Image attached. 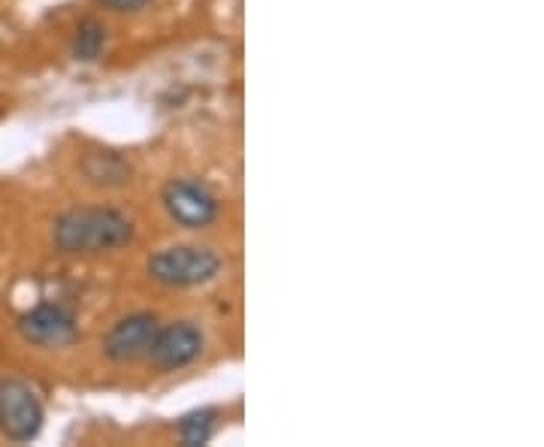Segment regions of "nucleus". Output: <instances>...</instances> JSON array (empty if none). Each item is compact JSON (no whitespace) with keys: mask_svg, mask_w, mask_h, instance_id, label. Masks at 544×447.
Returning <instances> with one entry per match:
<instances>
[{"mask_svg":"<svg viewBox=\"0 0 544 447\" xmlns=\"http://www.w3.org/2000/svg\"><path fill=\"white\" fill-rule=\"evenodd\" d=\"M97 4L112 13H140L152 4V0H97Z\"/></svg>","mask_w":544,"mask_h":447,"instance_id":"9b49d317","label":"nucleus"},{"mask_svg":"<svg viewBox=\"0 0 544 447\" xmlns=\"http://www.w3.org/2000/svg\"><path fill=\"white\" fill-rule=\"evenodd\" d=\"M82 170H85L88 182L103 185V188H118L130 179V164L124 158H118L115 152H91L85 158Z\"/></svg>","mask_w":544,"mask_h":447,"instance_id":"6e6552de","label":"nucleus"},{"mask_svg":"<svg viewBox=\"0 0 544 447\" xmlns=\"http://www.w3.org/2000/svg\"><path fill=\"white\" fill-rule=\"evenodd\" d=\"M167 215L185 230H203L218 218V197L197 179H173L161 191Z\"/></svg>","mask_w":544,"mask_h":447,"instance_id":"20e7f679","label":"nucleus"},{"mask_svg":"<svg viewBox=\"0 0 544 447\" xmlns=\"http://www.w3.org/2000/svg\"><path fill=\"white\" fill-rule=\"evenodd\" d=\"M203 345V330L194 321H173L167 327H158L146 360L161 372H179L203 354Z\"/></svg>","mask_w":544,"mask_h":447,"instance_id":"0eeeda50","label":"nucleus"},{"mask_svg":"<svg viewBox=\"0 0 544 447\" xmlns=\"http://www.w3.org/2000/svg\"><path fill=\"white\" fill-rule=\"evenodd\" d=\"M46 411L37 390L22 378L0 381V432L10 441H34L43 429Z\"/></svg>","mask_w":544,"mask_h":447,"instance_id":"7ed1b4c3","label":"nucleus"},{"mask_svg":"<svg viewBox=\"0 0 544 447\" xmlns=\"http://www.w3.org/2000/svg\"><path fill=\"white\" fill-rule=\"evenodd\" d=\"M158 327H161V321H158V315H152V312H133V315H127V318L115 321V324L106 330L103 342H100L103 357L112 360V363H133V360H143V357L149 354L155 336H158Z\"/></svg>","mask_w":544,"mask_h":447,"instance_id":"39448f33","label":"nucleus"},{"mask_svg":"<svg viewBox=\"0 0 544 447\" xmlns=\"http://www.w3.org/2000/svg\"><path fill=\"white\" fill-rule=\"evenodd\" d=\"M133 221L112 206H82L55 218L52 242L61 254H106L130 245Z\"/></svg>","mask_w":544,"mask_h":447,"instance_id":"f257e3e1","label":"nucleus"},{"mask_svg":"<svg viewBox=\"0 0 544 447\" xmlns=\"http://www.w3.org/2000/svg\"><path fill=\"white\" fill-rule=\"evenodd\" d=\"M106 46V28L94 19H85L73 34V58L76 61H97Z\"/></svg>","mask_w":544,"mask_h":447,"instance_id":"1a4fd4ad","label":"nucleus"},{"mask_svg":"<svg viewBox=\"0 0 544 447\" xmlns=\"http://www.w3.org/2000/svg\"><path fill=\"white\" fill-rule=\"evenodd\" d=\"M215 435V411L212 408H200V411H191L179 420V438L182 444L188 447H200L206 444L209 438Z\"/></svg>","mask_w":544,"mask_h":447,"instance_id":"9d476101","label":"nucleus"},{"mask_svg":"<svg viewBox=\"0 0 544 447\" xmlns=\"http://www.w3.org/2000/svg\"><path fill=\"white\" fill-rule=\"evenodd\" d=\"M221 272V257L203 245H170L149 257V275L167 287H200Z\"/></svg>","mask_w":544,"mask_h":447,"instance_id":"f03ea898","label":"nucleus"},{"mask_svg":"<svg viewBox=\"0 0 544 447\" xmlns=\"http://www.w3.org/2000/svg\"><path fill=\"white\" fill-rule=\"evenodd\" d=\"M19 336L37 348H67L79 336V321L61 303H40L19 318Z\"/></svg>","mask_w":544,"mask_h":447,"instance_id":"423d86ee","label":"nucleus"}]
</instances>
